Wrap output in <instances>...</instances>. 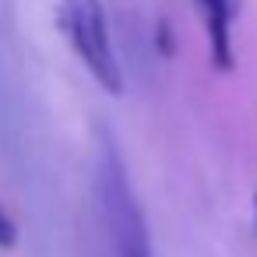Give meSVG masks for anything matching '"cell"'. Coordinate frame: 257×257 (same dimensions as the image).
Wrapping results in <instances>:
<instances>
[{"label":"cell","instance_id":"obj_4","mask_svg":"<svg viewBox=\"0 0 257 257\" xmlns=\"http://www.w3.org/2000/svg\"><path fill=\"white\" fill-rule=\"evenodd\" d=\"M15 243H18V225H15V218L4 208H0V250H8Z\"/></svg>","mask_w":257,"mask_h":257},{"label":"cell","instance_id":"obj_1","mask_svg":"<svg viewBox=\"0 0 257 257\" xmlns=\"http://www.w3.org/2000/svg\"><path fill=\"white\" fill-rule=\"evenodd\" d=\"M57 25L71 46V53L81 60V67L92 74V81L109 92L120 95L123 92V67L116 57V46L109 39V25H106V11L102 0H60L57 8Z\"/></svg>","mask_w":257,"mask_h":257},{"label":"cell","instance_id":"obj_3","mask_svg":"<svg viewBox=\"0 0 257 257\" xmlns=\"http://www.w3.org/2000/svg\"><path fill=\"white\" fill-rule=\"evenodd\" d=\"M201 11L208 32V53L218 71L232 67V22H236V0H190Z\"/></svg>","mask_w":257,"mask_h":257},{"label":"cell","instance_id":"obj_2","mask_svg":"<svg viewBox=\"0 0 257 257\" xmlns=\"http://www.w3.org/2000/svg\"><path fill=\"white\" fill-rule=\"evenodd\" d=\"M99 201H102V215H106L116 257H155L141 204L131 190L127 169H123L113 141H106L99 148Z\"/></svg>","mask_w":257,"mask_h":257}]
</instances>
